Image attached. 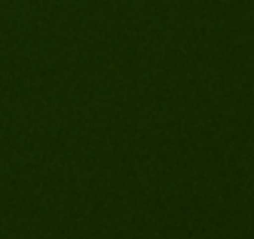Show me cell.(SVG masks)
Returning a JSON list of instances; mask_svg holds the SVG:
<instances>
[]
</instances>
